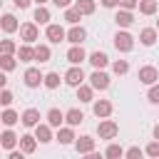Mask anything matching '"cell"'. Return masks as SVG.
I'll return each mask as SVG.
<instances>
[{
    "label": "cell",
    "instance_id": "ffe728a7",
    "mask_svg": "<svg viewBox=\"0 0 159 159\" xmlns=\"http://www.w3.org/2000/svg\"><path fill=\"white\" fill-rule=\"evenodd\" d=\"M45 119H47V124H50V127H57V129H60V127H62V122H65V112H60L57 107H52V109L47 112V117H45Z\"/></svg>",
    "mask_w": 159,
    "mask_h": 159
},
{
    "label": "cell",
    "instance_id": "e575fe53",
    "mask_svg": "<svg viewBox=\"0 0 159 159\" xmlns=\"http://www.w3.org/2000/svg\"><path fill=\"white\" fill-rule=\"evenodd\" d=\"M65 20L70 22V25H80V20H82V15L75 10V7H65Z\"/></svg>",
    "mask_w": 159,
    "mask_h": 159
},
{
    "label": "cell",
    "instance_id": "74e56055",
    "mask_svg": "<svg viewBox=\"0 0 159 159\" xmlns=\"http://www.w3.org/2000/svg\"><path fill=\"white\" fill-rule=\"evenodd\" d=\"M12 99H15V97H12V92H10V89H0V104H2V107H10V104H12Z\"/></svg>",
    "mask_w": 159,
    "mask_h": 159
},
{
    "label": "cell",
    "instance_id": "d590c367",
    "mask_svg": "<svg viewBox=\"0 0 159 159\" xmlns=\"http://www.w3.org/2000/svg\"><path fill=\"white\" fill-rule=\"evenodd\" d=\"M112 70H114V75H127L129 72V62L127 60H114L112 62Z\"/></svg>",
    "mask_w": 159,
    "mask_h": 159
},
{
    "label": "cell",
    "instance_id": "816d5d0a",
    "mask_svg": "<svg viewBox=\"0 0 159 159\" xmlns=\"http://www.w3.org/2000/svg\"><path fill=\"white\" fill-rule=\"evenodd\" d=\"M0 5H2V0H0Z\"/></svg>",
    "mask_w": 159,
    "mask_h": 159
},
{
    "label": "cell",
    "instance_id": "ee69618b",
    "mask_svg": "<svg viewBox=\"0 0 159 159\" xmlns=\"http://www.w3.org/2000/svg\"><path fill=\"white\" fill-rule=\"evenodd\" d=\"M84 159H104V157H102L99 152H94V149H92V152H87V154H84Z\"/></svg>",
    "mask_w": 159,
    "mask_h": 159
},
{
    "label": "cell",
    "instance_id": "f6af8a7d",
    "mask_svg": "<svg viewBox=\"0 0 159 159\" xmlns=\"http://www.w3.org/2000/svg\"><path fill=\"white\" fill-rule=\"evenodd\" d=\"M52 2H55L57 7H70V5H72V0H52Z\"/></svg>",
    "mask_w": 159,
    "mask_h": 159
},
{
    "label": "cell",
    "instance_id": "8992f818",
    "mask_svg": "<svg viewBox=\"0 0 159 159\" xmlns=\"http://www.w3.org/2000/svg\"><path fill=\"white\" fill-rule=\"evenodd\" d=\"M137 77H139V82H142V84H147V87H149V84H154V82L159 80V70H157V67H152V65H144V67H139V75H137Z\"/></svg>",
    "mask_w": 159,
    "mask_h": 159
},
{
    "label": "cell",
    "instance_id": "484cf974",
    "mask_svg": "<svg viewBox=\"0 0 159 159\" xmlns=\"http://www.w3.org/2000/svg\"><path fill=\"white\" fill-rule=\"evenodd\" d=\"M137 7H139L142 15H154V12L159 10V2H157V0H139Z\"/></svg>",
    "mask_w": 159,
    "mask_h": 159
},
{
    "label": "cell",
    "instance_id": "d4e9b609",
    "mask_svg": "<svg viewBox=\"0 0 159 159\" xmlns=\"http://www.w3.org/2000/svg\"><path fill=\"white\" fill-rule=\"evenodd\" d=\"M17 60L20 62H32L35 60V47L32 45H20L17 47Z\"/></svg>",
    "mask_w": 159,
    "mask_h": 159
},
{
    "label": "cell",
    "instance_id": "60d3db41",
    "mask_svg": "<svg viewBox=\"0 0 159 159\" xmlns=\"http://www.w3.org/2000/svg\"><path fill=\"white\" fill-rule=\"evenodd\" d=\"M137 2H139V0H117V5H119L122 10H134Z\"/></svg>",
    "mask_w": 159,
    "mask_h": 159
},
{
    "label": "cell",
    "instance_id": "44dd1931",
    "mask_svg": "<svg viewBox=\"0 0 159 159\" xmlns=\"http://www.w3.org/2000/svg\"><path fill=\"white\" fill-rule=\"evenodd\" d=\"M65 122H67L70 127H77V124H82V122H84V114H82L77 107H72V109H67V112H65Z\"/></svg>",
    "mask_w": 159,
    "mask_h": 159
},
{
    "label": "cell",
    "instance_id": "8d00e7d4",
    "mask_svg": "<svg viewBox=\"0 0 159 159\" xmlns=\"http://www.w3.org/2000/svg\"><path fill=\"white\" fill-rule=\"evenodd\" d=\"M147 99L152 102V104H159V84L154 82V84H149V92H147Z\"/></svg>",
    "mask_w": 159,
    "mask_h": 159
},
{
    "label": "cell",
    "instance_id": "277c9868",
    "mask_svg": "<svg viewBox=\"0 0 159 159\" xmlns=\"http://www.w3.org/2000/svg\"><path fill=\"white\" fill-rule=\"evenodd\" d=\"M114 47H117L119 52H129V50L134 47V37H132L127 30H119V32L114 35Z\"/></svg>",
    "mask_w": 159,
    "mask_h": 159
},
{
    "label": "cell",
    "instance_id": "1f68e13d",
    "mask_svg": "<svg viewBox=\"0 0 159 159\" xmlns=\"http://www.w3.org/2000/svg\"><path fill=\"white\" fill-rule=\"evenodd\" d=\"M50 57H52V52H50L47 45H35V60L37 62H47Z\"/></svg>",
    "mask_w": 159,
    "mask_h": 159
},
{
    "label": "cell",
    "instance_id": "4fadbf2b",
    "mask_svg": "<svg viewBox=\"0 0 159 159\" xmlns=\"http://www.w3.org/2000/svg\"><path fill=\"white\" fill-rule=\"evenodd\" d=\"M17 27H20V22H17V17H15V15H10V12H7V15H2V17H0V30H2V32H7V35H10V32H17Z\"/></svg>",
    "mask_w": 159,
    "mask_h": 159
},
{
    "label": "cell",
    "instance_id": "ab89813d",
    "mask_svg": "<svg viewBox=\"0 0 159 159\" xmlns=\"http://www.w3.org/2000/svg\"><path fill=\"white\" fill-rule=\"evenodd\" d=\"M144 157V152L139 149V147H129L127 152H124V159H142Z\"/></svg>",
    "mask_w": 159,
    "mask_h": 159
},
{
    "label": "cell",
    "instance_id": "d6986e66",
    "mask_svg": "<svg viewBox=\"0 0 159 159\" xmlns=\"http://www.w3.org/2000/svg\"><path fill=\"white\" fill-rule=\"evenodd\" d=\"M114 22L119 25V27H129L132 22H134V15H132V10H117V15H114Z\"/></svg>",
    "mask_w": 159,
    "mask_h": 159
},
{
    "label": "cell",
    "instance_id": "4316f807",
    "mask_svg": "<svg viewBox=\"0 0 159 159\" xmlns=\"http://www.w3.org/2000/svg\"><path fill=\"white\" fill-rule=\"evenodd\" d=\"M77 99L80 102H94V89L89 84H80L77 87Z\"/></svg>",
    "mask_w": 159,
    "mask_h": 159
},
{
    "label": "cell",
    "instance_id": "cb8c5ba5",
    "mask_svg": "<svg viewBox=\"0 0 159 159\" xmlns=\"http://www.w3.org/2000/svg\"><path fill=\"white\" fill-rule=\"evenodd\" d=\"M32 20H35V25H50V10H47L45 5H37Z\"/></svg>",
    "mask_w": 159,
    "mask_h": 159
},
{
    "label": "cell",
    "instance_id": "ba28073f",
    "mask_svg": "<svg viewBox=\"0 0 159 159\" xmlns=\"http://www.w3.org/2000/svg\"><path fill=\"white\" fill-rule=\"evenodd\" d=\"M84 37H87V30H84L82 25H72V27H70V32H65V40H67V42H72V45H82V42H84Z\"/></svg>",
    "mask_w": 159,
    "mask_h": 159
},
{
    "label": "cell",
    "instance_id": "2e32d148",
    "mask_svg": "<svg viewBox=\"0 0 159 159\" xmlns=\"http://www.w3.org/2000/svg\"><path fill=\"white\" fill-rule=\"evenodd\" d=\"M157 35H159L157 27H144V30L139 32V42H142L144 47H152V45L157 42Z\"/></svg>",
    "mask_w": 159,
    "mask_h": 159
},
{
    "label": "cell",
    "instance_id": "7bdbcfd3",
    "mask_svg": "<svg viewBox=\"0 0 159 159\" xmlns=\"http://www.w3.org/2000/svg\"><path fill=\"white\" fill-rule=\"evenodd\" d=\"M12 2H15V7L25 10V7H30V2H32V0H12Z\"/></svg>",
    "mask_w": 159,
    "mask_h": 159
},
{
    "label": "cell",
    "instance_id": "f907efd6",
    "mask_svg": "<svg viewBox=\"0 0 159 159\" xmlns=\"http://www.w3.org/2000/svg\"><path fill=\"white\" fill-rule=\"evenodd\" d=\"M157 32H159V20H157Z\"/></svg>",
    "mask_w": 159,
    "mask_h": 159
},
{
    "label": "cell",
    "instance_id": "5bb4252c",
    "mask_svg": "<svg viewBox=\"0 0 159 159\" xmlns=\"http://www.w3.org/2000/svg\"><path fill=\"white\" fill-rule=\"evenodd\" d=\"M20 122H22L25 127H37V124H40V112H37L35 107H30V109H25V112H22Z\"/></svg>",
    "mask_w": 159,
    "mask_h": 159
},
{
    "label": "cell",
    "instance_id": "e0dca14e",
    "mask_svg": "<svg viewBox=\"0 0 159 159\" xmlns=\"http://www.w3.org/2000/svg\"><path fill=\"white\" fill-rule=\"evenodd\" d=\"M89 65H92L94 70H104V67L109 65L107 52H99V50H97V52H92V55H89Z\"/></svg>",
    "mask_w": 159,
    "mask_h": 159
},
{
    "label": "cell",
    "instance_id": "603a6c76",
    "mask_svg": "<svg viewBox=\"0 0 159 159\" xmlns=\"http://www.w3.org/2000/svg\"><path fill=\"white\" fill-rule=\"evenodd\" d=\"M20 149H22L25 154H32V152L37 149V139H35L32 134H22V137H20Z\"/></svg>",
    "mask_w": 159,
    "mask_h": 159
},
{
    "label": "cell",
    "instance_id": "8fae6325",
    "mask_svg": "<svg viewBox=\"0 0 159 159\" xmlns=\"http://www.w3.org/2000/svg\"><path fill=\"white\" fill-rule=\"evenodd\" d=\"M92 112H94V117L107 119V117L112 114V102H109V99H97V102L92 104Z\"/></svg>",
    "mask_w": 159,
    "mask_h": 159
},
{
    "label": "cell",
    "instance_id": "f1b7e54d",
    "mask_svg": "<svg viewBox=\"0 0 159 159\" xmlns=\"http://www.w3.org/2000/svg\"><path fill=\"white\" fill-rule=\"evenodd\" d=\"M94 7H97L94 0H77V2H75V10H77L80 15H92Z\"/></svg>",
    "mask_w": 159,
    "mask_h": 159
},
{
    "label": "cell",
    "instance_id": "7a4b0ae2",
    "mask_svg": "<svg viewBox=\"0 0 159 159\" xmlns=\"http://www.w3.org/2000/svg\"><path fill=\"white\" fill-rule=\"evenodd\" d=\"M17 30H20V40H22L25 45H32V42L40 37V30H37L35 22H25V25H20Z\"/></svg>",
    "mask_w": 159,
    "mask_h": 159
},
{
    "label": "cell",
    "instance_id": "83f0119b",
    "mask_svg": "<svg viewBox=\"0 0 159 159\" xmlns=\"http://www.w3.org/2000/svg\"><path fill=\"white\" fill-rule=\"evenodd\" d=\"M0 122H2L5 127H12V124H17V122H20V114H17L15 109H10V107H7V109L0 114Z\"/></svg>",
    "mask_w": 159,
    "mask_h": 159
},
{
    "label": "cell",
    "instance_id": "7dc6e473",
    "mask_svg": "<svg viewBox=\"0 0 159 159\" xmlns=\"http://www.w3.org/2000/svg\"><path fill=\"white\" fill-rule=\"evenodd\" d=\"M104 7H117V0H102Z\"/></svg>",
    "mask_w": 159,
    "mask_h": 159
},
{
    "label": "cell",
    "instance_id": "30bf717a",
    "mask_svg": "<svg viewBox=\"0 0 159 159\" xmlns=\"http://www.w3.org/2000/svg\"><path fill=\"white\" fill-rule=\"evenodd\" d=\"M84 60H87V52H84L82 45H72V47L67 50V62H70V65H80V62H84Z\"/></svg>",
    "mask_w": 159,
    "mask_h": 159
},
{
    "label": "cell",
    "instance_id": "836d02e7",
    "mask_svg": "<svg viewBox=\"0 0 159 159\" xmlns=\"http://www.w3.org/2000/svg\"><path fill=\"white\" fill-rule=\"evenodd\" d=\"M15 52H17L15 40H0V55H15Z\"/></svg>",
    "mask_w": 159,
    "mask_h": 159
},
{
    "label": "cell",
    "instance_id": "4dcf8cb0",
    "mask_svg": "<svg viewBox=\"0 0 159 159\" xmlns=\"http://www.w3.org/2000/svg\"><path fill=\"white\" fill-rule=\"evenodd\" d=\"M122 157H124V149L119 144H114V142L104 149V159H122Z\"/></svg>",
    "mask_w": 159,
    "mask_h": 159
},
{
    "label": "cell",
    "instance_id": "3957f363",
    "mask_svg": "<svg viewBox=\"0 0 159 159\" xmlns=\"http://www.w3.org/2000/svg\"><path fill=\"white\" fill-rule=\"evenodd\" d=\"M89 87H92V89L104 92V89L109 87V75H107L104 70H94V72L89 75Z\"/></svg>",
    "mask_w": 159,
    "mask_h": 159
},
{
    "label": "cell",
    "instance_id": "ac0fdd59",
    "mask_svg": "<svg viewBox=\"0 0 159 159\" xmlns=\"http://www.w3.org/2000/svg\"><path fill=\"white\" fill-rule=\"evenodd\" d=\"M94 144H97V142H94L92 137H87V134H84V137H80V139H75V149H77L80 154L92 152V149H94Z\"/></svg>",
    "mask_w": 159,
    "mask_h": 159
},
{
    "label": "cell",
    "instance_id": "5b68a950",
    "mask_svg": "<svg viewBox=\"0 0 159 159\" xmlns=\"http://www.w3.org/2000/svg\"><path fill=\"white\" fill-rule=\"evenodd\" d=\"M84 80H87V77H84V72H82V67H80V65H72V67L65 72V82H67L70 87H80Z\"/></svg>",
    "mask_w": 159,
    "mask_h": 159
},
{
    "label": "cell",
    "instance_id": "f35d334b",
    "mask_svg": "<svg viewBox=\"0 0 159 159\" xmlns=\"http://www.w3.org/2000/svg\"><path fill=\"white\" fill-rule=\"evenodd\" d=\"M144 154H149L152 159H159V142L154 139L152 144H147V149H144Z\"/></svg>",
    "mask_w": 159,
    "mask_h": 159
},
{
    "label": "cell",
    "instance_id": "9a60e30c",
    "mask_svg": "<svg viewBox=\"0 0 159 159\" xmlns=\"http://www.w3.org/2000/svg\"><path fill=\"white\" fill-rule=\"evenodd\" d=\"M35 139H37L40 144L52 142V127H50V124H37V127H35Z\"/></svg>",
    "mask_w": 159,
    "mask_h": 159
},
{
    "label": "cell",
    "instance_id": "681fc988",
    "mask_svg": "<svg viewBox=\"0 0 159 159\" xmlns=\"http://www.w3.org/2000/svg\"><path fill=\"white\" fill-rule=\"evenodd\" d=\"M35 2H37V5H45V2H50V0H35Z\"/></svg>",
    "mask_w": 159,
    "mask_h": 159
},
{
    "label": "cell",
    "instance_id": "6da1fadb",
    "mask_svg": "<svg viewBox=\"0 0 159 159\" xmlns=\"http://www.w3.org/2000/svg\"><path fill=\"white\" fill-rule=\"evenodd\" d=\"M97 134H99V139H114L119 134V124L114 119H102L97 124Z\"/></svg>",
    "mask_w": 159,
    "mask_h": 159
},
{
    "label": "cell",
    "instance_id": "c3c4849f",
    "mask_svg": "<svg viewBox=\"0 0 159 159\" xmlns=\"http://www.w3.org/2000/svg\"><path fill=\"white\" fill-rule=\"evenodd\" d=\"M154 139H157V142H159V124H157V127H154Z\"/></svg>",
    "mask_w": 159,
    "mask_h": 159
},
{
    "label": "cell",
    "instance_id": "52a82bcc",
    "mask_svg": "<svg viewBox=\"0 0 159 159\" xmlns=\"http://www.w3.org/2000/svg\"><path fill=\"white\" fill-rule=\"evenodd\" d=\"M42 77H45V75H42L37 67H27V70H25V75H22V80H25V84H27L30 89L40 87V84H42Z\"/></svg>",
    "mask_w": 159,
    "mask_h": 159
},
{
    "label": "cell",
    "instance_id": "f546056e",
    "mask_svg": "<svg viewBox=\"0 0 159 159\" xmlns=\"http://www.w3.org/2000/svg\"><path fill=\"white\" fill-rule=\"evenodd\" d=\"M15 67H17L15 55H0V70H2V72H12Z\"/></svg>",
    "mask_w": 159,
    "mask_h": 159
},
{
    "label": "cell",
    "instance_id": "b9f144b4",
    "mask_svg": "<svg viewBox=\"0 0 159 159\" xmlns=\"http://www.w3.org/2000/svg\"><path fill=\"white\" fill-rule=\"evenodd\" d=\"M7 159H25V152H22V149H20V152H17V149H10V157H7Z\"/></svg>",
    "mask_w": 159,
    "mask_h": 159
},
{
    "label": "cell",
    "instance_id": "9c48e42d",
    "mask_svg": "<svg viewBox=\"0 0 159 159\" xmlns=\"http://www.w3.org/2000/svg\"><path fill=\"white\" fill-rule=\"evenodd\" d=\"M17 142H20V137H17L10 127H7L5 132H0V147H2V149H7V152H10V149H15V147H17Z\"/></svg>",
    "mask_w": 159,
    "mask_h": 159
},
{
    "label": "cell",
    "instance_id": "7c38bea8",
    "mask_svg": "<svg viewBox=\"0 0 159 159\" xmlns=\"http://www.w3.org/2000/svg\"><path fill=\"white\" fill-rule=\"evenodd\" d=\"M45 35H47V40L55 42V45L65 40V30H62V25H55V22H50V25L45 27Z\"/></svg>",
    "mask_w": 159,
    "mask_h": 159
},
{
    "label": "cell",
    "instance_id": "bcb514c9",
    "mask_svg": "<svg viewBox=\"0 0 159 159\" xmlns=\"http://www.w3.org/2000/svg\"><path fill=\"white\" fill-rule=\"evenodd\" d=\"M5 84H7V77H5V72L0 70V89H5Z\"/></svg>",
    "mask_w": 159,
    "mask_h": 159
},
{
    "label": "cell",
    "instance_id": "d6a6232c",
    "mask_svg": "<svg viewBox=\"0 0 159 159\" xmlns=\"http://www.w3.org/2000/svg\"><path fill=\"white\" fill-rule=\"evenodd\" d=\"M42 84H45L47 89H57V87H60V75H57V72H47V75L42 77Z\"/></svg>",
    "mask_w": 159,
    "mask_h": 159
},
{
    "label": "cell",
    "instance_id": "7402d4cb",
    "mask_svg": "<svg viewBox=\"0 0 159 159\" xmlns=\"http://www.w3.org/2000/svg\"><path fill=\"white\" fill-rule=\"evenodd\" d=\"M60 144H72L77 137H75V132H72V127H60L57 129V137H55Z\"/></svg>",
    "mask_w": 159,
    "mask_h": 159
}]
</instances>
